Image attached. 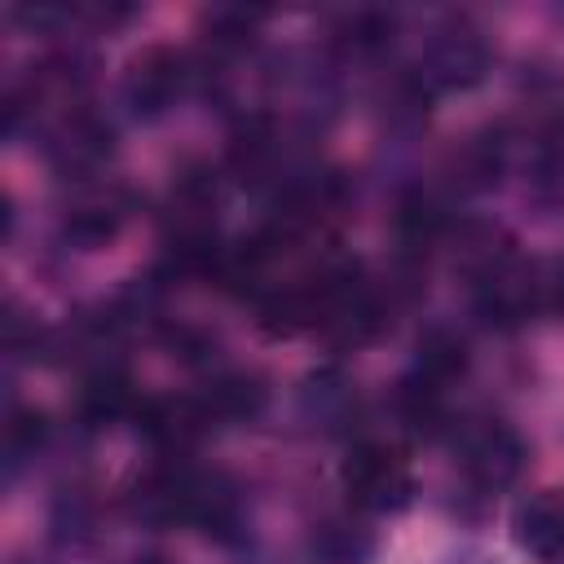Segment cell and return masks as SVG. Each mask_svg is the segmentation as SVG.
<instances>
[{"instance_id":"obj_1","label":"cell","mask_w":564,"mask_h":564,"mask_svg":"<svg viewBox=\"0 0 564 564\" xmlns=\"http://www.w3.org/2000/svg\"><path fill=\"white\" fill-rule=\"evenodd\" d=\"M344 489L361 511H397L410 502V467L383 441H361L344 458Z\"/></svg>"},{"instance_id":"obj_2","label":"cell","mask_w":564,"mask_h":564,"mask_svg":"<svg viewBox=\"0 0 564 564\" xmlns=\"http://www.w3.org/2000/svg\"><path fill=\"white\" fill-rule=\"evenodd\" d=\"M489 66V44L480 40L476 26L458 22V26H445L436 31V40L423 48V62H419V84L427 93L436 88H471Z\"/></svg>"},{"instance_id":"obj_3","label":"cell","mask_w":564,"mask_h":564,"mask_svg":"<svg viewBox=\"0 0 564 564\" xmlns=\"http://www.w3.org/2000/svg\"><path fill=\"white\" fill-rule=\"evenodd\" d=\"M194 70L185 62V53L167 48V44H150L132 57L128 75H123V97L137 115H163L185 88H189Z\"/></svg>"},{"instance_id":"obj_4","label":"cell","mask_w":564,"mask_h":564,"mask_svg":"<svg viewBox=\"0 0 564 564\" xmlns=\"http://www.w3.org/2000/svg\"><path fill=\"white\" fill-rule=\"evenodd\" d=\"M524 441L507 423H480L463 436V471L480 489H507L524 471Z\"/></svg>"},{"instance_id":"obj_5","label":"cell","mask_w":564,"mask_h":564,"mask_svg":"<svg viewBox=\"0 0 564 564\" xmlns=\"http://www.w3.org/2000/svg\"><path fill=\"white\" fill-rule=\"evenodd\" d=\"M110 137H115L110 123H101L93 110L75 106V110H66V115L57 119L53 141H48V154H53V163H57L62 172H93V167L106 163Z\"/></svg>"},{"instance_id":"obj_6","label":"cell","mask_w":564,"mask_h":564,"mask_svg":"<svg viewBox=\"0 0 564 564\" xmlns=\"http://www.w3.org/2000/svg\"><path fill=\"white\" fill-rule=\"evenodd\" d=\"M511 533L533 560H546V564L564 560V502L546 494L524 498L511 516Z\"/></svg>"},{"instance_id":"obj_7","label":"cell","mask_w":564,"mask_h":564,"mask_svg":"<svg viewBox=\"0 0 564 564\" xmlns=\"http://www.w3.org/2000/svg\"><path fill=\"white\" fill-rule=\"evenodd\" d=\"M123 216H128L123 198H115V194H88V198H79L75 207H66V216H62V238L75 242L79 251L106 247V242L119 234Z\"/></svg>"},{"instance_id":"obj_8","label":"cell","mask_w":564,"mask_h":564,"mask_svg":"<svg viewBox=\"0 0 564 564\" xmlns=\"http://www.w3.org/2000/svg\"><path fill=\"white\" fill-rule=\"evenodd\" d=\"M207 414V423H238V419H256L264 410V383L256 375H220L207 383L203 397H194Z\"/></svg>"},{"instance_id":"obj_9","label":"cell","mask_w":564,"mask_h":564,"mask_svg":"<svg viewBox=\"0 0 564 564\" xmlns=\"http://www.w3.org/2000/svg\"><path fill=\"white\" fill-rule=\"evenodd\" d=\"M132 410H141V405H137V392H132V383H128L123 370L101 366V370H93L84 379V388H79V414L88 423H110V419H123Z\"/></svg>"},{"instance_id":"obj_10","label":"cell","mask_w":564,"mask_h":564,"mask_svg":"<svg viewBox=\"0 0 564 564\" xmlns=\"http://www.w3.org/2000/svg\"><path fill=\"white\" fill-rule=\"evenodd\" d=\"M533 189L551 203H564V115L538 132L533 145Z\"/></svg>"},{"instance_id":"obj_11","label":"cell","mask_w":564,"mask_h":564,"mask_svg":"<svg viewBox=\"0 0 564 564\" xmlns=\"http://www.w3.org/2000/svg\"><path fill=\"white\" fill-rule=\"evenodd\" d=\"M463 370H467V348H463V339L449 335V330H427L423 344H419V366H414V375H423L427 383L445 388V383H449L454 375H463Z\"/></svg>"},{"instance_id":"obj_12","label":"cell","mask_w":564,"mask_h":564,"mask_svg":"<svg viewBox=\"0 0 564 564\" xmlns=\"http://www.w3.org/2000/svg\"><path fill=\"white\" fill-rule=\"evenodd\" d=\"M304 410L317 414L322 423H335V419H348L357 410V392H352V383L339 370H322L304 388Z\"/></svg>"},{"instance_id":"obj_13","label":"cell","mask_w":564,"mask_h":564,"mask_svg":"<svg viewBox=\"0 0 564 564\" xmlns=\"http://www.w3.org/2000/svg\"><path fill=\"white\" fill-rule=\"evenodd\" d=\"M339 44L352 48V53H379L388 40H392V18L379 13V9H357L339 22Z\"/></svg>"},{"instance_id":"obj_14","label":"cell","mask_w":564,"mask_h":564,"mask_svg":"<svg viewBox=\"0 0 564 564\" xmlns=\"http://www.w3.org/2000/svg\"><path fill=\"white\" fill-rule=\"evenodd\" d=\"M256 22H260L256 9H216L207 18V44H212V53H238V48H247L251 35H256Z\"/></svg>"},{"instance_id":"obj_15","label":"cell","mask_w":564,"mask_h":564,"mask_svg":"<svg viewBox=\"0 0 564 564\" xmlns=\"http://www.w3.org/2000/svg\"><path fill=\"white\" fill-rule=\"evenodd\" d=\"M44 436H48V423H44V414H35V410L13 414V419H9V432H4V441H9V454H13V458L35 454V449L44 445Z\"/></svg>"},{"instance_id":"obj_16","label":"cell","mask_w":564,"mask_h":564,"mask_svg":"<svg viewBox=\"0 0 564 564\" xmlns=\"http://www.w3.org/2000/svg\"><path fill=\"white\" fill-rule=\"evenodd\" d=\"M322 551H330V555L344 564V560H352V555H361V551H366V538L348 533L344 524H326V529H322Z\"/></svg>"},{"instance_id":"obj_17","label":"cell","mask_w":564,"mask_h":564,"mask_svg":"<svg viewBox=\"0 0 564 564\" xmlns=\"http://www.w3.org/2000/svg\"><path fill=\"white\" fill-rule=\"evenodd\" d=\"M449 564H494V560H485V555H458V560H449Z\"/></svg>"},{"instance_id":"obj_18","label":"cell","mask_w":564,"mask_h":564,"mask_svg":"<svg viewBox=\"0 0 564 564\" xmlns=\"http://www.w3.org/2000/svg\"><path fill=\"white\" fill-rule=\"evenodd\" d=\"M141 564H163V560H141Z\"/></svg>"}]
</instances>
